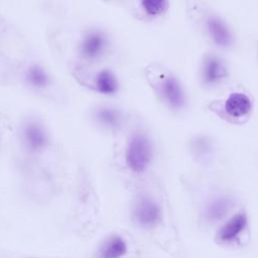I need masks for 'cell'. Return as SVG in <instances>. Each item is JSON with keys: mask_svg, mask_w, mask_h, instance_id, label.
I'll list each match as a JSON object with an SVG mask.
<instances>
[{"mask_svg": "<svg viewBox=\"0 0 258 258\" xmlns=\"http://www.w3.org/2000/svg\"><path fill=\"white\" fill-rule=\"evenodd\" d=\"M24 79L27 85L34 90H43L50 84L48 72L39 63H31L24 71Z\"/></svg>", "mask_w": 258, "mask_h": 258, "instance_id": "cell-12", "label": "cell"}, {"mask_svg": "<svg viewBox=\"0 0 258 258\" xmlns=\"http://www.w3.org/2000/svg\"><path fill=\"white\" fill-rule=\"evenodd\" d=\"M107 46V35L99 29H92L86 32L81 38L79 51L85 59L95 60L103 55Z\"/></svg>", "mask_w": 258, "mask_h": 258, "instance_id": "cell-4", "label": "cell"}, {"mask_svg": "<svg viewBox=\"0 0 258 258\" xmlns=\"http://www.w3.org/2000/svg\"><path fill=\"white\" fill-rule=\"evenodd\" d=\"M224 109L232 117L239 118L247 115L252 109V102L248 95L242 92H234L225 101Z\"/></svg>", "mask_w": 258, "mask_h": 258, "instance_id": "cell-10", "label": "cell"}, {"mask_svg": "<svg viewBox=\"0 0 258 258\" xmlns=\"http://www.w3.org/2000/svg\"><path fill=\"white\" fill-rule=\"evenodd\" d=\"M202 75L206 85H215L228 75V70L219 56L212 54L206 56L203 63Z\"/></svg>", "mask_w": 258, "mask_h": 258, "instance_id": "cell-7", "label": "cell"}, {"mask_svg": "<svg viewBox=\"0 0 258 258\" xmlns=\"http://www.w3.org/2000/svg\"><path fill=\"white\" fill-rule=\"evenodd\" d=\"M128 250L126 241L119 235H112L101 246L99 258H122Z\"/></svg>", "mask_w": 258, "mask_h": 258, "instance_id": "cell-13", "label": "cell"}, {"mask_svg": "<svg viewBox=\"0 0 258 258\" xmlns=\"http://www.w3.org/2000/svg\"><path fill=\"white\" fill-rule=\"evenodd\" d=\"M94 88L102 95H115L119 90L118 78L111 70L103 69L94 78Z\"/></svg>", "mask_w": 258, "mask_h": 258, "instance_id": "cell-11", "label": "cell"}, {"mask_svg": "<svg viewBox=\"0 0 258 258\" xmlns=\"http://www.w3.org/2000/svg\"><path fill=\"white\" fill-rule=\"evenodd\" d=\"M96 120L103 126L115 129L121 123V113L112 107H101L95 112Z\"/></svg>", "mask_w": 258, "mask_h": 258, "instance_id": "cell-14", "label": "cell"}, {"mask_svg": "<svg viewBox=\"0 0 258 258\" xmlns=\"http://www.w3.org/2000/svg\"><path fill=\"white\" fill-rule=\"evenodd\" d=\"M133 220L143 229L156 227L162 219L160 206L151 198L142 197L137 201L133 208Z\"/></svg>", "mask_w": 258, "mask_h": 258, "instance_id": "cell-3", "label": "cell"}, {"mask_svg": "<svg viewBox=\"0 0 258 258\" xmlns=\"http://www.w3.org/2000/svg\"><path fill=\"white\" fill-rule=\"evenodd\" d=\"M160 92L166 103L173 109H180L185 103V95L179 81L168 75L162 79Z\"/></svg>", "mask_w": 258, "mask_h": 258, "instance_id": "cell-5", "label": "cell"}, {"mask_svg": "<svg viewBox=\"0 0 258 258\" xmlns=\"http://www.w3.org/2000/svg\"><path fill=\"white\" fill-rule=\"evenodd\" d=\"M207 29L212 40L219 46L228 47L233 41L232 32L227 23L218 16H210L207 19Z\"/></svg>", "mask_w": 258, "mask_h": 258, "instance_id": "cell-8", "label": "cell"}, {"mask_svg": "<svg viewBox=\"0 0 258 258\" xmlns=\"http://www.w3.org/2000/svg\"><path fill=\"white\" fill-rule=\"evenodd\" d=\"M168 2L164 0H144L141 6L145 13L150 16H158L164 13L168 8Z\"/></svg>", "mask_w": 258, "mask_h": 258, "instance_id": "cell-15", "label": "cell"}, {"mask_svg": "<svg viewBox=\"0 0 258 258\" xmlns=\"http://www.w3.org/2000/svg\"><path fill=\"white\" fill-rule=\"evenodd\" d=\"M152 158V145L149 138L142 133H137L129 140L125 159L130 170L136 173L143 172Z\"/></svg>", "mask_w": 258, "mask_h": 258, "instance_id": "cell-1", "label": "cell"}, {"mask_svg": "<svg viewBox=\"0 0 258 258\" xmlns=\"http://www.w3.org/2000/svg\"><path fill=\"white\" fill-rule=\"evenodd\" d=\"M25 149L30 153H39L48 145V133L42 123L36 120L25 121L20 130Z\"/></svg>", "mask_w": 258, "mask_h": 258, "instance_id": "cell-2", "label": "cell"}, {"mask_svg": "<svg viewBox=\"0 0 258 258\" xmlns=\"http://www.w3.org/2000/svg\"><path fill=\"white\" fill-rule=\"evenodd\" d=\"M247 225L248 218L246 213H237L219 229L217 233V238L223 243L234 242L245 231Z\"/></svg>", "mask_w": 258, "mask_h": 258, "instance_id": "cell-6", "label": "cell"}, {"mask_svg": "<svg viewBox=\"0 0 258 258\" xmlns=\"http://www.w3.org/2000/svg\"><path fill=\"white\" fill-rule=\"evenodd\" d=\"M234 201L228 196L217 197L210 201L204 210V217L210 223H216L222 220L232 209Z\"/></svg>", "mask_w": 258, "mask_h": 258, "instance_id": "cell-9", "label": "cell"}]
</instances>
